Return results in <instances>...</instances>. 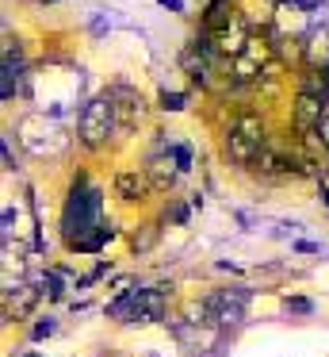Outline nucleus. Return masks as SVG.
<instances>
[{"mask_svg": "<svg viewBox=\"0 0 329 357\" xmlns=\"http://www.w3.org/2000/svg\"><path fill=\"white\" fill-rule=\"evenodd\" d=\"M99 188H88V181L77 177L69 188L65 211H61V234H65L69 246L88 250V242L99 234Z\"/></svg>", "mask_w": 329, "mask_h": 357, "instance_id": "1", "label": "nucleus"}, {"mask_svg": "<svg viewBox=\"0 0 329 357\" xmlns=\"http://www.w3.org/2000/svg\"><path fill=\"white\" fill-rule=\"evenodd\" d=\"M77 135H81V142H84V146H92V150L104 146V142L111 139V135H119V116H115V100H111V93H104V96H96V100L84 104Z\"/></svg>", "mask_w": 329, "mask_h": 357, "instance_id": "2", "label": "nucleus"}, {"mask_svg": "<svg viewBox=\"0 0 329 357\" xmlns=\"http://www.w3.org/2000/svg\"><path fill=\"white\" fill-rule=\"evenodd\" d=\"M260 150H264V123H260L257 116H249V112H241V116L226 127V154L234 158L237 165H252Z\"/></svg>", "mask_w": 329, "mask_h": 357, "instance_id": "3", "label": "nucleus"}, {"mask_svg": "<svg viewBox=\"0 0 329 357\" xmlns=\"http://www.w3.org/2000/svg\"><path fill=\"white\" fill-rule=\"evenodd\" d=\"M207 39H211V47H214L218 58H237L245 50V43L252 39V31H249V24H245L237 12H230L218 27H207Z\"/></svg>", "mask_w": 329, "mask_h": 357, "instance_id": "4", "label": "nucleus"}, {"mask_svg": "<svg viewBox=\"0 0 329 357\" xmlns=\"http://www.w3.org/2000/svg\"><path fill=\"white\" fill-rule=\"evenodd\" d=\"M245 300H249V292L245 288H218L214 296H207V319H211L214 326H237L245 319Z\"/></svg>", "mask_w": 329, "mask_h": 357, "instance_id": "5", "label": "nucleus"}, {"mask_svg": "<svg viewBox=\"0 0 329 357\" xmlns=\"http://www.w3.org/2000/svg\"><path fill=\"white\" fill-rule=\"evenodd\" d=\"M268 66H272V43L252 35V39L245 43V50L234 58V77L237 81H257Z\"/></svg>", "mask_w": 329, "mask_h": 357, "instance_id": "6", "label": "nucleus"}, {"mask_svg": "<svg viewBox=\"0 0 329 357\" xmlns=\"http://www.w3.org/2000/svg\"><path fill=\"white\" fill-rule=\"evenodd\" d=\"M326 104H329V96H326V93L303 89V96H298V104H295V123H298V131H303V135L318 131L321 119H326Z\"/></svg>", "mask_w": 329, "mask_h": 357, "instance_id": "7", "label": "nucleus"}, {"mask_svg": "<svg viewBox=\"0 0 329 357\" xmlns=\"http://www.w3.org/2000/svg\"><path fill=\"white\" fill-rule=\"evenodd\" d=\"M111 100H115V116H119V135H127L130 127L142 119V112H145V104H142V96L134 93V89H111Z\"/></svg>", "mask_w": 329, "mask_h": 357, "instance_id": "8", "label": "nucleus"}, {"mask_svg": "<svg viewBox=\"0 0 329 357\" xmlns=\"http://www.w3.org/2000/svg\"><path fill=\"white\" fill-rule=\"evenodd\" d=\"M176 173H184L176 150H172V154H153V158H150V181H153L157 188H168V185L176 181Z\"/></svg>", "mask_w": 329, "mask_h": 357, "instance_id": "9", "label": "nucleus"}, {"mask_svg": "<svg viewBox=\"0 0 329 357\" xmlns=\"http://www.w3.org/2000/svg\"><path fill=\"white\" fill-rule=\"evenodd\" d=\"M134 300H138V319H165L168 296L161 288H134Z\"/></svg>", "mask_w": 329, "mask_h": 357, "instance_id": "10", "label": "nucleus"}, {"mask_svg": "<svg viewBox=\"0 0 329 357\" xmlns=\"http://www.w3.org/2000/svg\"><path fill=\"white\" fill-rule=\"evenodd\" d=\"M150 185L153 181L145 177V173H119V177H115V192H119L122 200H145Z\"/></svg>", "mask_w": 329, "mask_h": 357, "instance_id": "11", "label": "nucleus"}, {"mask_svg": "<svg viewBox=\"0 0 329 357\" xmlns=\"http://www.w3.org/2000/svg\"><path fill=\"white\" fill-rule=\"evenodd\" d=\"M31 303H35V288L15 284V292L8 288V315H12V307H15V315H27V311H31Z\"/></svg>", "mask_w": 329, "mask_h": 357, "instance_id": "12", "label": "nucleus"}, {"mask_svg": "<svg viewBox=\"0 0 329 357\" xmlns=\"http://www.w3.org/2000/svg\"><path fill=\"white\" fill-rule=\"evenodd\" d=\"M153 242H157V227H145L142 234H134V250H138V254H145Z\"/></svg>", "mask_w": 329, "mask_h": 357, "instance_id": "13", "label": "nucleus"}, {"mask_svg": "<svg viewBox=\"0 0 329 357\" xmlns=\"http://www.w3.org/2000/svg\"><path fill=\"white\" fill-rule=\"evenodd\" d=\"M287 311H295V315H310V303H306V300H287Z\"/></svg>", "mask_w": 329, "mask_h": 357, "instance_id": "14", "label": "nucleus"}, {"mask_svg": "<svg viewBox=\"0 0 329 357\" xmlns=\"http://www.w3.org/2000/svg\"><path fill=\"white\" fill-rule=\"evenodd\" d=\"M46 334H54V323H50V319H46V323H38V326H35V338H46Z\"/></svg>", "mask_w": 329, "mask_h": 357, "instance_id": "15", "label": "nucleus"}, {"mask_svg": "<svg viewBox=\"0 0 329 357\" xmlns=\"http://www.w3.org/2000/svg\"><path fill=\"white\" fill-rule=\"evenodd\" d=\"M165 108L180 112V108H184V96H165Z\"/></svg>", "mask_w": 329, "mask_h": 357, "instance_id": "16", "label": "nucleus"}, {"mask_svg": "<svg viewBox=\"0 0 329 357\" xmlns=\"http://www.w3.org/2000/svg\"><path fill=\"white\" fill-rule=\"evenodd\" d=\"M318 135H321V142L329 146V112H326V119H321V127H318Z\"/></svg>", "mask_w": 329, "mask_h": 357, "instance_id": "17", "label": "nucleus"}]
</instances>
